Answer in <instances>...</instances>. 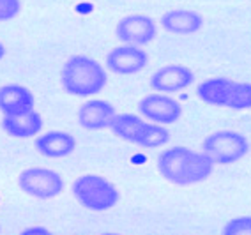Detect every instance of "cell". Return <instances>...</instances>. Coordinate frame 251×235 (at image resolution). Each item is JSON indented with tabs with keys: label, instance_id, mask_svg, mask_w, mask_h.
I'll return each mask as SVG.
<instances>
[{
	"label": "cell",
	"instance_id": "1",
	"mask_svg": "<svg viewBox=\"0 0 251 235\" xmlns=\"http://www.w3.org/2000/svg\"><path fill=\"white\" fill-rule=\"evenodd\" d=\"M159 175L175 186H195L207 181L214 172V163L205 152L189 147H170L157 156Z\"/></svg>",
	"mask_w": 251,
	"mask_h": 235
},
{
	"label": "cell",
	"instance_id": "2",
	"mask_svg": "<svg viewBox=\"0 0 251 235\" xmlns=\"http://www.w3.org/2000/svg\"><path fill=\"white\" fill-rule=\"evenodd\" d=\"M64 91L75 97H92L103 91L108 82L106 69L87 55H73L60 69Z\"/></svg>",
	"mask_w": 251,
	"mask_h": 235
},
{
	"label": "cell",
	"instance_id": "3",
	"mask_svg": "<svg viewBox=\"0 0 251 235\" xmlns=\"http://www.w3.org/2000/svg\"><path fill=\"white\" fill-rule=\"evenodd\" d=\"M198 99L211 106L244 112L251 110V83L237 82L232 78H207L197 87Z\"/></svg>",
	"mask_w": 251,
	"mask_h": 235
},
{
	"label": "cell",
	"instance_id": "4",
	"mask_svg": "<svg viewBox=\"0 0 251 235\" xmlns=\"http://www.w3.org/2000/svg\"><path fill=\"white\" fill-rule=\"evenodd\" d=\"M71 193L81 207L94 212L110 211L121 200L117 186L112 181H108L106 177L96 175V173H87L75 179V182L71 184Z\"/></svg>",
	"mask_w": 251,
	"mask_h": 235
},
{
	"label": "cell",
	"instance_id": "5",
	"mask_svg": "<svg viewBox=\"0 0 251 235\" xmlns=\"http://www.w3.org/2000/svg\"><path fill=\"white\" fill-rule=\"evenodd\" d=\"M202 152L214 164H233L250 152V141L237 131H214L203 140Z\"/></svg>",
	"mask_w": 251,
	"mask_h": 235
},
{
	"label": "cell",
	"instance_id": "6",
	"mask_svg": "<svg viewBox=\"0 0 251 235\" xmlns=\"http://www.w3.org/2000/svg\"><path fill=\"white\" fill-rule=\"evenodd\" d=\"M20 189L37 200H51L64 193L66 182L55 170L43 166H30L23 170L18 177Z\"/></svg>",
	"mask_w": 251,
	"mask_h": 235
},
{
	"label": "cell",
	"instance_id": "7",
	"mask_svg": "<svg viewBox=\"0 0 251 235\" xmlns=\"http://www.w3.org/2000/svg\"><path fill=\"white\" fill-rule=\"evenodd\" d=\"M140 117L159 126H170L182 117V106L166 94H147L138 103Z\"/></svg>",
	"mask_w": 251,
	"mask_h": 235
},
{
	"label": "cell",
	"instance_id": "8",
	"mask_svg": "<svg viewBox=\"0 0 251 235\" xmlns=\"http://www.w3.org/2000/svg\"><path fill=\"white\" fill-rule=\"evenodd\" d=\"M115 36L122 45L142 48L157 37V23L147 14H127L117 23Z\"/></svg>",
	"mask_w": 251,
	"mask_h": 235
},
{
	"label": "cell",
	"instance_id": "9",
	"mask_svg": "<svg viewBox=\"0 0 251 235\" xmlns=\"http://www.w3.org/2000/svg\"><path fill=\"white\" fill-rule=\"evenodd\" d=\"M195 82V72L188 66L182 64H168L163 66L151 76V89L157 94H175V92H182L188 87H191Z\"/></svg>",
	"mask_w": 251,
	"mask_h": 235
},
{
	"label": "cell",
	"instance_id": "10",
	"mask_svg": "<svg viewBox=\"0 0 251 235\" xmlns=\"http://www.w3.org/2000/svg\"><path fill=\"white\" fill-rule=\"evenodd\" d=\"M149 64V55L140 46L121 45L112 48L106 55V68L108 71L121 74V76H129L136 72L144 71Z\"/></svg>",
	"mask_w": 251,
	"mask_h": 235
},
{
	"label": "cell",
	"instance_id": "11",
	"mask_svg": "<svg viewBox=\"0 0 251 235\" xmlns=\"http://www.w3.org/2000/svg\"><path fill=\"white\" fill-rule=\"evenodd\" d=\"M117 110L112 103L104 99H90L78 108V124L87 131L110 129Z\"/></svg>",
	"mask_w": 251,
	"mask_h": 235
},
{
	"label": "cell",
	"instance_id": "12",
	"mask_svg": "<svg viewBox=\"0 0 251 235\" xmlns=\"http://www.w3.org/2000/svg\"><path fill=\"white\" fill-rule=\"evenodd\" d=\"M36 97L30 89L23 85H4L0 87V112L4 117L23 115L34 110Z\"/></svg>",
	"mask_w": 251,
	"mask_h": 235
},
{
	"label": "cell",
	"instance_id": "13",
	"mask_svg": "<svg viewBox=\"0 0 251 235\" xmlns=\"http://www.w3.org/2000/svg\"><path fill=\"white\" fill-rule=\"evenodd\" d=\"M36 150L48 159H62L71 156L76 150V140L71 133L66 131H48L36 136L34 141Z\"/></svg>",
	"mask_w": 251,
	"mask_h": 235
},
{
	"label": "cell",
	"instance_id": "14",
	"mask_svg": "<svg viewBox=\"0 0 251 235\" xmlns=\"http://www.w3.org/2000/svg\"><path fill=\"white\" fill-rule=\"evenodd\" d=\"M159 25L170 34L188 36L203 27V18L202 14L193 9H170L161 16Z\"/></svg>",
	"mask_w": 251,
	"mask_h": 235
},
{
	"label": "cell",
	"instance_id": "15",
	"mask_svg": "<svg viewBox=\"0 0 251 235\" xmlns=\"http://www.w3.org/2000/svg\"><path fill=\"white\" fill-rule=\"evenodd\" d=\"M2 129L13 138L18 140H27V138H34L39 136L41 129L45 126L41 113H37L36 110H32L28 113L23 115H14V117H2L0 122Z\"/></svg>",
	"mask_w": 251,
	"mask_h": 235
},
{
	"label": "cell",
	"instance_id": "16",
	"mask_svg": "<svg viewBox=\"0 0 251 235\" xmlns=\"http://www.w3.org/2000/svg\"><path fill=\"white\" fill-rule=\"evenodd\" d=\"M145 124V118L135 113H117L115 118L112 120V133L121 138V140L127 141V143H136L138 135L142 131V126Z\"/></svg>",
	"mask_w": 251,
	"mask_h": 235
},
{
	"label": "cell",
	"instance_id": "17",
	"mask_svg": "<svg viewBox=\"0 0 251 235\" xmlns=\"http://www.w3.org/2000/svg\"><path fill=\"white\" fill-rule=\"evenodd\" d=\"M170 138H172L170 131L165 126H159V124H152L145 120L135 145H138L142 149H159V147H165L170 141Z\"/></svg>",
	"mask_w": 251,
	"mask_h": 235
},
{
	"label": "cell",
	"instance_id": "18",
	"mask_svg": "<svg viewBox=\"0 0 251 235\" xmlns=\"http://www.w3.org/2000/svg\"><path fill=\"white\" fill-rule=\"evenodd\" d=\"M221 235H251V216L232 217L225 223Z\"/></svg>",
	"mask_w": 251,
	"mask_h": 235
},
{
	"label": "cell",
	"instance_id": "19",
	"mask_svg": "<svg viewBox=\"0 0 251 235\" xmlns=\"http://www.w3.org/2000/svg\"><path fill=\"white\" fill-rule=\"evenodd\" d=\"M22 11L20 0H0V23L16 18Z\"/></svg>",
	"mask_w": 251,
	"mask_h": 235
},
{
	"label": "cell",
	"instance_id": "20",
	"mask_svg": "<svg viewBox=\"0 0 251 235\" xmlns=\"http://www.w3.org/2000/svg\"><path fill=\"white\" fill-rule=\"evenodd\" d=\"M20 235H53V234L48 228H45V226H28Z\"/></svg>",
	"mask_w": 251,
	"mask_h": 235
},
{
	"label": "cell",
	"instance_id": "21",
	"mask_svg": "<svg viewBox=\"0 0 251 235\" xmlns=\"http://www.w3.org/2000/svg\"><path fill=\"white\" fill-rule=\"evenodd\" d=\"M5 57V46H4V43H0V60L4 59Z\"/></svg>",
	"mask_w": 251,
	"mask_h": 235
},
{
	"label": "cell",
	"instance_id": "22",
	"mask_svg": "<svg viewBox=\"0 0 251 235\" xmlns=\"http://www.w3.org/2000/svg\"><path fill=\"white\" fill-rule=\"evenodd\" d=\"M99 235H122V234H119V232H103V234Z\"/></svg>",
	"mask_w": 251,
	"mask_h": 235
}]
</instances>
